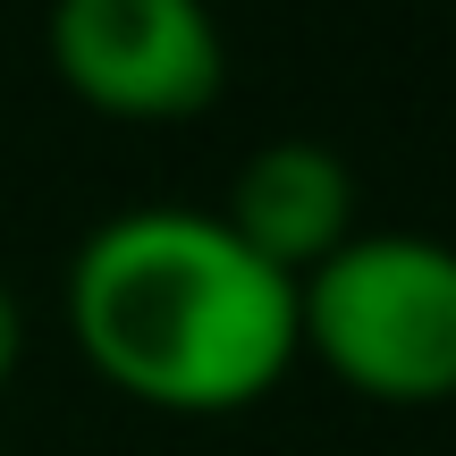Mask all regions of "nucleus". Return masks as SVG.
Here are the masks:
<instances>
[{
  "mask_svg": "<svg viewBox=\"0 0 456 456\" xmlns=\"http://www.w3.org/2000/svg\"><path fill=\"white\" fill-rule=\"evenodd\" d=\"M51 60L102 118L178 127L228 85V34L212 0H51Z\"/></svg>",
  "mask_w": 456,
  "mask_h": 456,
  "instance_id": "obj_3",
  "label": "nucleus"
},
{
  "mask_svg": "<svg viewBox=\"0 0 456 456\" xmlns=\"http://www.w3.org/2000/svg\"><path fill=\"white\" fill-rule=\"evenodd\" d=\"M17 355H26V313H17V296L0 288V389L17 380Z\"/></svg>",
  "mask_w": 456,
  "mask_h": 456,
  "instance_id": "obj_5",
  "label": "nucleus"
},
{
  "mask_svg": "<svg viewBox=\"0 0 456 456\" xmlns=\"http://www.w3.org/2000/svg\"><path fill=\"white\" fill-rule=\"evenodd\" d=\"M296 338L372 406L456 397V245L423 228H355L296 279Z\"/></svg>",
  "mask_w": 456,
  "mask_h": 456,
  "instance_id": "obj_2",
  "label": "nucleus"
},
{
  "mask_svg": "<svg viewBox=\"0 0 456 456\" xmlns=\"http://www.w3.org/2000/svg\"><path fill=\"white\" fill-rule=\"evenodd\" d=\"M68 338L152 414H245L305 355L296 279L195 203H135L77 245Z\"/></svg>",
  "mask_w": 456,
  "mask_h": 456,
  "instance_id": "obj_1",
  "label": "nucleus"
},
{
  "mask_svg": "<svg viewBox=\"0 0 456 456\" xmlns=\"http://www.w3.org/2000/svg\"><path fill=\"white\" fill-rule=\"evenodd\" d=\"M220 220L237 228V245H254L271 271L305 279L313 262H330L346 237H355V178L330 144L313 135H279V144H254L237 161L220 195Z\"/></svg>",
  "mask_w": 456,
  "mask_h": 456,
  "instance_id": "obj_4",
  "label": "nucleus"
}]
</instances>
